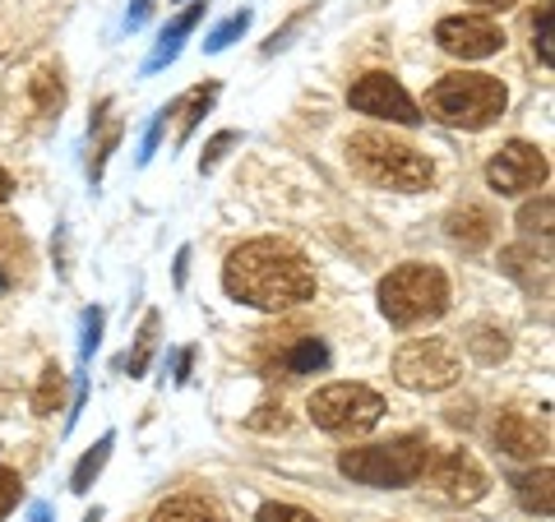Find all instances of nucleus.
<instances>
[{
	"instance_id": "nucleus-15",
	"label": "nucleus",
	"mask_w": 555,
	"mask_h": 522,
	"mask_svg": "<svg viewBox=\"0 0 555 522\" xmlns=\"http://www.w3.org/2000/svg\"><path fill=\"white\" fill-rule=\"evenodd\" d=\"M204 0H190V5L177 14V19H171L167 28H163V38H158V47H153V56L144 61V75H158V69L163 65H171V61H177L181 56V42L190 38V32H195L199 28V19H204Z\"/></svg>"
},
{
	"instance_id": "nucleus-7",
	"label": "nucleus",
	"mask_w": 555,
	"mask_h": 522,
	"mask_svg": "<svg viewBox=\"0 0 555 522\" xmlns=\"http://www.w3.org/2000/svg\"><path fill=\"white\" fill-rule=\"evenodd\" d=\"M459 375H463V352L449 338H412L393 356V379L412 393H444L459 384Z\"/></svg>"
},
{
	"instance_id": "nucleus-9",
	"label": "nucleus",
	"mask_w": 555,
	"mask_h": 522,
	"mask_svg": "<svg viewBox=\"0 0 555 522\" xmlns=\"http://www.w3.org/2000/svg\"><path fill=\"white\" fill-rule=\"evenodd\" d=\"M347 107L361 112V116L389 120V126H422V112H416L412 93L393 75H385V69H371V75H361L352 89H347Z\"/></svg>"
},
{
	"instance_id": "nucleus-17",
	"label": "nucleus",
	"mask_w": 555,
	"mask_h": 522,
	"mask_svg": "<svg viewBox=\"0 0 555 522\" xmlns=\"http://www.w3.org/2000/svg\"><path fill=\"white\" fill-rule=\"evenodd\" d=\"M514 499H518V509L524 513H537V518H551L555 513V477H551V467H528V472H518L514 481Z\"/></svg>"
},
{
	"instance_id": "nucleus-26",
	"label": "nucleus",
	"mask_w": 555,
	"mask_h": 522,
	"mask_svg": "<svg viewBox=\"0 0 555 522\" xmlns=\"http://www.w3.org/2000/svg\"><path fill=\"white\" fill-rule=\"evenodd\" d=\"M65 384H69V375L51 361L38 379V389H33V416H56L65 407Z\"/></svg>"
},
{
	"instance_id": "nucleus-29",
	"label": "nucleus",
	"mask_w": 555,
	"mask_h": 522,
	"mask_svg": "<svg viewBox=\"0 0 555 522\" xmlns=\"http://www.w3.org/2000/svg\"><path fill=\"white\" fill-rule=\"evenodd\" d=\"M310 19H315V5L297 10V14H292V19H287L283 28H273V32H269V42L259 47V51H264V56H278V51H283V47H292V38H297V32H301Z\"/></svg>"
},
{
	"instance_id": "nucleus-20",
	"label": "nucleus",
	"mask_w": 555,
	"mask_h": 522,
	"mask_svg": "<svg viewBox=\"0 0 555 522\" xmlns=\"http://www.w3.org/2000/svg\"><path fill=\"white\" fill-rule=\"evenodd\" d=\"M218 83L214 79H208V83H199V89H190L185 97H177V102H171V116H181V126H177V148L185 144V139L190 134H195V126H199V120H204V112L208 107H214V102H218Z\"/></svg>"
},
{
	"instance_id": "nucleus-11",
	"label": "nucleus",
	"mask_w": 555,
	"mask_h": 522,
	"mask_svg": "<svg viewBox=\"0 0 555 522\" xmlns=\"http://www.w3.org/2000/svg\"><path fill=\"white\" fill-rule=\"evenodd\" d=\"M436 42L459 61H486L505 47V28L486 19V14H449V19L436 24Z\"/></svg>"
},
{
	"instance_id": "nucleus-43",
	"label": "nucleus",
	"mask_w": 555,
	"mask_h": 522,
	"mask_svg": "<svg viewBox=\"0 0 555 522\" xmlns=\"http://www.w3.org/2000/svg\"><path fill=\"white\" fill-rule=\"evenodd\" d=\"M83 522H102V509H89V513H83Z\"/></svg>"
},
{
	"instance_id": "nucleus-1",
	"label": "nucleus",
	"mask_w": 555,
	"mask_h": 522,
	"mask_svg": "<svg viewBox=\"0 0 555 522\" xmlns=\"http://www.w3.org/2000/svg\"><path fill=\"white\" fill-rule=\"evenodd\" d=\"M222 291L241 305H255V310H292V305H306L315 296V269L310 259L287 246L278 236H255L246 246H236L222 264Z\"/></svg>"
},
{
	"instance_id": "nucleus-38",
	"label": "nucleus",
	"mask_w": 555,
	"mask_h": 522,
	"mask_svg": "<svg viewBox=\"0 0 555 522\" xmlns=\"http://www.w3.org/2000/svg\"><path fill=\"white\" fill-rule=\"evenodd\" d=\"M259 412H269V416H250V426H255V430H287V416H283V407L264 403Z\"/></svg>"
},
{
	"instance_id": "nucleus-24",
	"label": "nucleus",
	"mask_w": 555,
	"mask_h": 522,
	"mask_svg": "<svg viewBox=\"0 0 555 522\" xmlns=\"http://www.w3.org/2000/svg\"><path fill=\"white\" fill-rule=\"evenodd\" d=\"M112 448H116V430H107V434H102V440L89 448V454L75 462V472H69V491H75V495H89L93 481L102 477V467H107V458H112Z\"/></svg>"
},
{
	"instance_id": "nucleus-18",
	"label": "nucleus",
	"mask_w": 555,
	"mask_h": 522,
	"mask_svg": "<svg viewBox=\"0 0 555 522\" xmlns=\"http://www.w3.org/2000/svg\"><path fill=\"white\" fill-rule=\"evenodd\" d=\"M500 269H505L514 283H524V291H537V283H542V291H551V259L537 255L532 246L500 250Z\"/></svg>"
},
{
	"instance_id": "nucleus-31",
	"label": "nucleus",
	"mask_w": 555,
	"mask_h": 522,
	"mask_svg": "<svg viewBox=\"0 0 555 522\" xmlns=\"http://www.w3.org/2000/svg\"><path fill=\"white\" fill-rule=\"evenodd\" d=\"M532 47H537V61L546 69L555 65V51H551V0L537 5V19H532Z\"/></svg>"
},
{
	"instance_id": "nucleus-36",
	"label": "nucleus",
	"mask_w": 555,
	"mask_h": 522,
	"mask_svg": "<svg viewBox=\"0 0 555 522\" xmlns=\"http://www.w3.org/2000/svg\"><path fill=\"white\" fill-rule=\"evenodd\" d=\"M190 370H195V347H181L177 352V365H171V384H190Z\"/></svg>"
},
{
	"instance_id": "nucleus-14",
	"label": "nucleus",
	"mask_w": 555,
	"mask_h": 522,
	"mask_svg": "<svg viewBox=\"0 0 555 522\" xmlns=\"http://www.w3.org/2000/svg\"><path fill=\"white\" fill-rule=\"evenodd\" d=\"M444 227H449V236H454L463 250H486V246L495 240L500 222H495L491 208H481V204H459L454 213L444 218Z\"/></svg>"
},
{
	"instance_id": "nucleus-37",
	"label": "nucleus",
	"mask_w": 555,
	"mask_h": 522,
	"mask_svg": "<svg viewBox=\"0 0 555 522\" xmlns=\"http://www.w3.org/2000/svg\"><path fill=\"white\" fill-rule=\"evenodd\" d=\"M153 10H158V0H130V10H126V28H130V32H134V28H144Z\"/></svg>"
},
{
	"instance_id": "nucleus-40",
	"label": "nucleus",
	"mask_w": 555,
	"mask_h": 522,
	"mask_svg": "<svg viewBox=\"0 0 555 522\" xmlns=\"http://www.w3.org/2000/svg\"><path fill=\"white\" fill-rule=\"evenodd\" d=\"M14 195V177H10V171L5 167H0V204H5Z\"/></svg>"
},
{
	"instance_id": "nucleus-28",
	"label": "nucleus",
	"mask_w": 555,
	"mask_h": 522,
	"mask_svg": "<svg viewBox=\"0 0 555 522\" xmlns=\"http://www.w3.org/2000/svg\"><path fill=\"white\" fill-rule=\"evenodd\" d=\"M551 213H555V204H551V195H542L537 204H524L518 208V227H524L528 236H551Z\"/></svg>"
},
{
	"instance_id": "nucleus-30",
	"label": "nucleus",
	"mask_w": 555,
	"mask_h": 522,
	"mask_svg": "<svg viewBox=\"0 0 555 522\" xmlns=\"http://www.w3.org/2000/svg\"><path fill=\"white\" fill-rule=\"evenodd\" d=\"M241 144V134L236 130H218L214 139L204 144V153H199V177H208V171H218V162L228 158V153Z\"/></svg>"
},
{
	"instance_id": "nucleus-32",
	"label": "nucleus",
	"mask_w": 555,
	"mask_h": 522,
	"mask_svg": "<svg viewBox=\"0 0 555 522\" xmlns=\"http://www.w3.org/2000/svg\"><path fill=\"white\" fill-rule=\"evenodd\" d=\"M102 324H107V315H102V305H89L83 310V338H79V361L89 365L93 352H98V342H102Z\"/></svg>"
},
{
	"instance_id": "nucleus-19",
	"label": "nucleus",
	"mask_w": 555,
	"mask_h": 522,
	"mask_svg": "<svg viewBox=\"0 0 555 522\" xmlns=\"http://www.w3.org/2000/svg\"><path fill=\"white\" fill-rule=\"evenodd\" d=\"M24 264H28V246H24L20 222L0 218V296L20 287V269Z\"/></svg>"
},
{
	"instance_id": "nucleus-22",
	"label": "nucleus",
	"mask_w": 555,
	"mask_h": 522,
	"mask_svg": "<svg viewBox=\"0 0 555 522\" xmlns=\"http://www.w3.org/2000/svg\"><path fill=\"white\" fill-rule=\"evenodd\" d=\"M463 347L473 352V361H481V365H500V361L509 356V334H505L500 324H486V319H481V324H473V328L463 334Z\"/></svg>"
},
{
	"instance_id": "nucleus-39",
	"label": "nucleus",
	"mask_w": 555,
	"mask_h": 522,
	"mask_svg": "<svg viewBox=\"0 0 555 522\" xmlns=\"http://www.w3.org/2000/svg\"><path fill=\"white\" fill-rule=\"evenodd\" d=\"M185 277H190V246L177 250V264H171V283H177V291L185 287Z\"/></svg>"
},
{
	"instance_id": "nucleus-27",
	"label": "nucleus",
	"mask_w": 555,
	"mask_h": 522,
	"mask_svg": "<svg viewBox=\"0 0 555 522\" xmlns=\"http://www.w3.org/2000/svg\"><path fill=\"white\" fill-rule=\"evenodd\" d=\"M250 19H255V10H236L232 19H222L214 32H208L204 38V51L208 56H218V51H228L236 38H246V28H250Z\"/></svg>"
},
{
	"instance_id": "nucleus-13",
	"label": "nucleus",
	"mask_w": 555,
	"mask_h": 522,
	"mask_svg": "<svg viewBox=\"0 0 555 522\" xmlns=\"http://www.w3.org/2000/svg\"><path fill=\"white\" fill-rule=\"evenodd\" d=\"M328 361H334V352H328L324 338H283L278 352L259 356V365H264L269 375H287V379L320 375V370H328Z\"/></svg>"
},
{
	"instance_id": "nucleus-34",
	"label": "nucleus",
	"mask_w": 555,
	"mask_h": 522,
	"mask_svg": "<svg viewBox=\"0 0 555 522\" xmlns=\"http://www.w3.org/2000/svg\"><path fill=\"white\" fill-rule=\"evenodd\" d=\"M255 522H320V518L306 513V509H297V504H264Z\"/></svg>"
},
{
	"instance_id": "nucleus-6",
	"label": "nucleus",
	"mask_w": 555,
	"mask_h": 522,
	"mask_svg": "<svg viewBox=\"0 0 555 522\" xmlns=\"http://www.w3.org/2000/svg\"><path fill=\"white\" fill-rule=\"evenodd\" d=\"M310 421L328 434H366L379 426L385 416V397H379L371 384H357V379H338V384H324L310 393Z\"/></svg>"
},
{
	"instance_id": "nucleus-2",
	"label": "nucleus",
	"mask_w": 555,
	"mask_h": 522,
	"mask_svg": "<svg viewBox=\"0 0 555 522\" xmlns=\"http://www.w3.org/2000/svg\"><path fill=\"white\" fill-rule=\"evenodd\" d=\"M426 107L436 120L454 130H491L509 107V89L495 75H477V69H454L430 83Z\"/></svg>"
},
{
	"instance_id": "nucleus-41",
	"label": "nucleus",
	"mask_w": 555,
	"mask_h": 522,
	"mask_svg": "<svg viewBox=\"0 0 555 522\" xmlns=\"http://www.w3.org/2000/svg\"><path fill=\"white\" fill-rule=\"evenodd\" d=\"M28 522H51V509H47V504H33V509H28Z\"/></svg>"
},
{
	"instance_id": "nucleus-21",
	"label": "nucleus",
	"mask_w": 555,
	"mask_h": 522,
	"mask_svg": "<svg viewBox=\"0 0 555 522\" xmlns=\"http://www.w3.org/2000/svg\"><path fill=\"white\" fill-rule=\"evenodd\" d=\"M153 522H228V513L218 509L214 499H199V495H177L153 509Z\"/></svg>"
},
{
	"instance_id": "nucleus-25",
	"label": "nucleus",
	"mask_w": 555,
	"mask_h": 522,
	"mask_svg": "<svg viewBox=\"0 0 555 522\" xmlns=\"http://www.w3.org/2000/svg\"><path fill=\"white\" fill-rule=\"evenodd\" d=\"M28 93H33V107H38V116H61L65 112V79H61V69H38L28 83Z\"/></svg>"
},
{
	"instance_id": "nucleus-5",
	"label": "nucleus",
	"mask_w": 555,
	"mask_h": 522,
	"mask_svg": "<svg viewBox=\"0 0 555 522\" xmlns=\"http://www.w3.org/2000/svg\"><path fill=\"white\" fill-rule=\"evenodd\" d=\"M430 462V444L426 434H393L385 444H366V448H343L338 454V472L357 485H375V491H403V485L422 481Z\"/></svg>"
},
{
	"instance_id": "nucleus-4",
	"label": "nucleus",
	"mask_w": 555,
	"mask_h": 522,
	"mask_svg": "<svg viewBox=\"0 0 555 522\" xmlns=\"http://www.w3.org/2000/svg\"><path fill=\"white\" fill-rule=\"evenodd\" d=\"M347 158L357 162V171L366 177L371 185H385V190H426L436 181V162L426 158L422 148L403 144V139H393L385 130H361L347 139Z\"/></svg>"
},
{
	"instance_id": "nucleus-10",
	"label": "nucleus",
	"mask_w": 555,
	"mask_h": 522,
	"mask_svg": "<svg viewBox=\"0 0 555 522\" xmlns=\"http://www.w3.org/2000/svg\"><path fill=\"white\" fill-rule=\"evenodd\" d=\"M426 485L436 491L440 499L449 504H477L486 491H491V481H486L481 462L473 454H463V448H449V454H436L426 462Z\"/></svg>"
},
{
	"instance_id": "nucleus-42",
	"label": "nucleus",
	"mask_w": 555,
	"mask_h": 522,
	"mask_svg": "<svg viewBox=\"0 0 555 522\" xmlns=\"http://www.w3.org/2000/svg\"><path fill=\"white\" fill-rule=\"evenodd\" d=\"M473 5H481V10H505V5H514V0H473Z\"/></svg>"
},
{
	"instance_id": "nucleus-8",
	"label": "nucleus",
	"mask_w": 555,
	"mask_h": 522,
	"mask_svg": "<svg viewBox=\"0 0 555 522\" xmlns=\"http://www.w3.org/2000/svg\"><path fill=\"white\" fill-rule=\"evenodd\" d=\"M546 177H551L546 153L537 144H528V139H509V144L486 162V185H491L495 195H505V199L528 195V190H542Z\"/></svg>"
},
{
	"instance_id": "nucleus-23",
	"label": "nucleus",
	"mask_w": 555,
	"mask_h": 522,
	"mask_svg": "<svg viewBox=\"0 0 555 522\" xmlns=\"http://www.w3.org/2000/svg\"><path fill=\"white\" fill-rule=\"evenodd\" d=\"M158 328H163L158 310H149L144 324H139V334H134V352H130V356H120V361H116V370H126L130 379L144 375L149 365H153V352H158Z\"/></svg>"
},
{
	"instance_id": "nucleus-3",
	"label": "nucleus",
	"mask_w": 555,
	"mask_h": 522,
	"mask_svg": "<svg viewBox=\"0 0 555 522\" xmlns=\"http://www.w3.org/2000/svg\"><path fill=\"white\" fill-rule=\"evenodd\" d=\"M449 310V277L440 264H398L379 277V315L393 328L436 324Z\"/></svg>"
},
{
	"instance_id": "nucleus-35",
	"label": "nucleus",
	"mask_w": 555,
	"mask_h": 522,
	"mask_svg": "<svg viewBox=\"0 0 555 522\" xmlns=\"http://www.w3.org/2000/svg\"><path fill=\"white\" fill-rule=\"evenodd\" d=\"M167 120H171V107H163L158 116L149 120V130H144V144H139V167H144V162L153 158V153H158V139H163V126H167Z\"/></svg>"
},
{
	"instance_id": "nucleus-16",
	"label": "nucleus",
	"mask_w": 555,
	"mask_h": 522,
	"mask_svg": "<svg viewBox=\"0 0 555 522\" xmlns=\"http://www.w3.org/2000/svg\"><path fill=\"white\" fill-rule=\"evenodd\" d=\"M89 134H93L89 181L98 185V181H102V171H107V158H112L116 144H120V134H126V120H116V116H112V97H102V102H98V116L89 120Z\"/></svg>"
},
{
	"instance_id": "nucleus-33",
	"label": "nucleus",
	"mask_w": 555,
	"mask_h": 522,
	"mask_svg": "<svg viewBox=\"0 0 555 522\" xmlns=\"http://www.w3.org/2000/svg\"><path fill=\"white\" fill-rule=\"evenodd\" d=\"M20 495H24V481H20V472L0 462V518H10V509H14V504H20Z\"/></svg>"
},
{
	"instance_id": "nucleus-12",
	"label": "nucleus",
	"mask_w": 555,
	"mask_h": 522,
	"mask_svg": "<svg viewBox=\"0 0 555 522\" xmlns=\"http://www.w3.org/2000/svg\"><path fill=\"white\" fill-rule=\"evenodd\" d=\"M495 448L505 458L537 462V458H546V448H551V426L546 421L537 426V416L509 407V412H500V421H495Z\"/></svg>"
}]
</instances>
